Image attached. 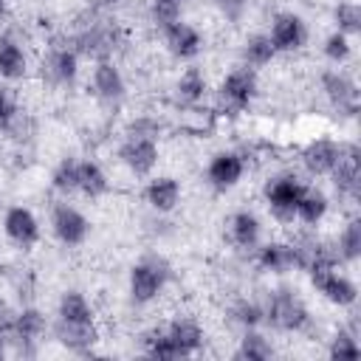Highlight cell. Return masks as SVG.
Masks as SVG:
<instances>
[{
  "label": "cell",
  "instance_id": "obj_23",
  "mask_svg": "<svg viewBox=\"0 0 361 361\" xmlns=\"http://www.w3.org/2000/svg\"><path fill=\"white\" fill-rule=\"evenodd\" d=\"M254 268L259 274H271V276H285L293 268V251L288 240H265L259 243L254 251Z\"/></svg>",
  "mask_w": 361,
  "mask_h": 361
},
{
  "label": "cell",
  "instance_id": "obj_45",
  "mask_svg": "<svg viewBox=\"0 0 361 361\" xmlns=\"http://www.w3.org/2000/svg\"><path fill=\"white\" fill-rule=\"evenodd\" d=\"M8 355V330H0V361Z\"/></svg>",
  "mask_w": 361,
  "mask_h": 361
},
{
  "label": "cell",
  "instance_id": "obj_42",
  "mask_svg": "<svg viewBox=\"0 0 361 361\" xmlns=\"http://www.w3.org/2000/svg\"><path fill=\"white\" fill-rule=\"evenodd\" d=\"M212 3L217 8L220 20H226L228 25H240L251 11V0H212Z\"/></svg>",
  "mask_w": 361,
  "mask_h": 361
},
{
  "label": "cell",
  "instance_id": "obj_20",
  "mask_svg": "<svg viewBox=\"0 0 361 361\" xmlns=\"http://www.w3.org/2000/svg\"><path fill=\"white\" fill-rule=\"evenodd\" d=\"M161 37H164L166 54H169L172 59H178V62H192V59L200 56V51H203V34H200V28H197L195 23H189V20H178V23L169 25Z\"/></svg>",
  "mask_w": 361,
  "mask_h": 361
},
{
  "label": "cell",
  "instance_id": "obj_9",
  "mask_svg": "<svg viewBox=\"0 0 361 361\" xmlns=\"http://www.w3.org/2000/svg\"><path fill=\"white\" fill-rule=\"evenodd\" d=\"M319 90L327 99V104L333 107L338 121H355L361 102H358V82L350 71H344L341 65L324 68L319 73Z\"/></svg>",
  "mask_w": 361,
  "mask_h": 361
},
{
  "label": "cell",
  "instance_id": "obj_4",
  "mask_svg": "<svg viewBox=\"0 0 361 361\" xmlns=\"http://www.w3.org/2000/svg\"><path fill=\"white\" fill-rule=\"evenodd\" d=\"M79 62L82 56L71 48L68 34L62 31L48 42L45 54L37 59V79L42 82V87H51V90L73 87L79 79Z\"/></svg>",
  "mask_w": 361,
  "mask_h": 361
},
{
  "label": "cell",
  "instance_id": "obj_26",
  "mask_svg": "<svg viewBox=\"0 0 361 361\" xmlns=\"http://www.w3.org/2000/svg\"><path fill=\"white\" fill-rule=\"evenodd\" d=\"M31 71L28 51L14 34H0V79L3 82H20Z\"/></svg>",
  "mask_w": 361,
  "mask_h": 361
},
{
  "label": "cell",
  "instance_id": "obj_19",
  "mask_svg": "<svg viewBox=\"0 0 361 361\" xmlns=\"http://www.w3.org/2000/svg\"><path fill=\"white\" fill-rule=\"evenodd\" d=\"M166 336L178 353V358H195L206 347V330L195 316L178 313L166 322Z\"/></svg>",
  "mask_w": 361,
  "mask_h": 361
},
{
  "label": "cell",
  "instance_id": "obj_34",
  "mask_svg": "<svg viewBox=\"0 0 361 361\" xmlns=\"http://www.w3.org/2000/svg\"><path fill=\"white\" fill-rule=\"evenodd\" d=\"M276 56H279V54H276V48L271 45V37H268L265 31L248 34V37L243 39V45H240V59H243V65H248V68H254V71L271 65Z\"/></svg>",
  "mask_w": 361,
  "mask_h": 361
},
{
  "label": "cell",
  "instance_id": "obj_3",
  "mask_svg": "<svg viewBox=\"0 0 361 361\" xmlns=\"http://www.w3.org/2000/svg\"><path fill=\"white\" fill-rule=\"evenodd\" d=\"M169 282H172V262L161 251H149L138 262H133L127 274V296L133 305L147 307L164 293Z\"/></svg>",
  "mask_w": 361,
  "mask_h": 361
},
{
  "label": "cell",
  "instance_id": "obj_11",
  "mask_svg": "<svg viewBox=\"0 0 361 361\" xmlns=\"http://www.w3.org/2000/svg\"><path fill=\"white\" fill-rule=\"evenodd\" d=\"M48 226H51V234L59 245L65 248H79L87 237H90V220L85 217L82 209H76L68 197L56 200L51 206V217H48Z\"/></svg>",
  "mask_w": 361,
  "mask_h": 361
},
{
  "label": "cell",
  "instance_id": "obj_13",
  "mask_svg": "<svg viewBox=\"0 0 361 361\" xmlns=\"http://www.w3.org/2000/svg\"><path fill=\"white\" fill-rule=\"evenodd\" d=\"M265 34L271 37V45L276 48V54H299L310 39L307 20L296 11H274Z\"/></svg>",
  "mask_w": 361,
  "mask_h": 361
},
{
  "label": "cell",
  "instance_id": "obj_8",
  "mask_svg": "<svg viewBox=\"0 0 361 361\" xmlns=\"http://www.w3.org/2000/svg\"><path fill=\"white\" fill-rule=\"evenodd\" d=\"M288 243L293 251V268L302 274H307L313 268H344L333 237H322V234H316V228L305 226L302 231L290 234Z\"/></svg>",
  "mask_w": 361,
  "mask_h": 361
},
{
  "label": "cell",
  "instance_id": "obj_6",
  "mask_svg": "<svg viewBox=\"0 0 361 361\" xmlns=\"http://www.w3.org/2000/svg\"><path fill=\"white\" fill-rule=\"evenodd\" d=\"M87 90L96 102V107L104 116H118V110L127 102V76L118 68L116 59H102L93 62L90 79H87Z\"/></svg>",
  "mask_w": 361,
  "mask_h": 361
},
{
  "label": "cell",
  "instance_id": "obj_27",
  "mask_svg": "<svg viewBox=\"0 0 361 361\" xmlns=\"http://www.w3.org/2000/svg\"><path fill=\"white\" fill-rule=\"evenodd\" d=\"M48 327H51V322H48L45 310H39L37 305H23L14 313V322L8 327V336L11 338H25V341H42L45 333H48Z\"/></svg>",
  "mask_w": 361,
  "mask_h": 361
},
{
  "label": "cell",
  "instance_id": "obj_7",
  "mask_svg": "<svg viewBox=\"0 0 361 361\" xmlns=\"http://www.w3.org/2000/svg\"><path fill=\"white\" fill-rule=\"evenodd\" d=\"M305 192V180L302 175L290 172V169H282V172H274L265 183H262V200H265V209L268 214L279 223V226H290L296 220V203Z\"/></svg>",
  "mask_w": 361,
  "mask_h": 361
},
{
  "label": "cell",
  "instance_id": "obj_16",
  "mask_svg": "<svg viewBox=\"0 0 361 361\" xmlns=\"http://www.w3.org/2000/svg\"><path fill=\"white\" fill-rule=\"evenodd\" d=\"M0 228H3V237L20 248V251H28L39 243L42 237V226H39V217L34 214V209L23 206V203H14V206H6L3 212V220H0Z\"/></svg>",
  "mask_w": 361,
  "mask_h": 361
},
{
  "label": "cell",
  "instance_id": "obj_48",
  "mask_svg": "<svg viewBox=\"0 0 361 361\" xmlns=\"http://www.w3.org/2000/svg\"><path fill=\"white\" fill-rule=\"evenodd\" d=\"M175 3H180V6H186V3H189V0H175Z\"/></svg>",
  "mask_w": 361,
  "mask_h": 361
},
{
  "label": "cell",
  "instance_id": "obj_14",
  "mask_svg": "<svg viewBox=\"0 0 361 361\" xmlns=\"http://www.w3.org/2000/svg\"><path fill=\"white\" fill-rule=\"evenodd\" d=\"M48 330L54 341L73 355H96V344L102 341V330L96 322H68L56 316Z\"/></svg>",
  "mask_w": 361,
  "mask_h": 361
},
{
  "label": "cell",
  "instance_id": "obj_41",
  "mask_svg": "<svg viewBox=\"0 0 361 361\" xmlns=\"http://www.w3.org/2000/svg\"><path fill=\"white\" fill-rule=\"evenodd\" d=\"M164 133V121L158 116H149V113H138V116H130L127 124H124V135H138V138H152L158 141Z\"/></svg>",
  "mask_w": 361,
  "mask_h": 361
},
{
  "label": "cell",
  "instance_id": "obj_29",
  "mask_svg": "<svg viewBox=\"0 0 361 361\" xmlns=\"http://www.w3.org/2000/svg\"><path fill=\"white\" fill-rule=\"evenodd\" d=\"M276 355V347H274V338L265 336L259 327H248V330H240L237 336V347L231 353V358L237 361H268Z\"/></svg>",
  "mask_w": 361,
  "mask_h": 361
},
{
  "label": "cell",
  "instance_id": "obj_2",
  "mask_svg": "<svg viewBox=\"0 0 361 361\" xmlns=\"http://www.w3.org/2000/svg\"><path fill=\"white\" fill-rule=\"evenodd\" d=\"M262 302V324L282 336H302L313 324V313L305 296L293 285H274L257 293Z\"/></svg>",
  "mask_w": 361,
  "mask_h": 361
},
{
  "label": "cell",
  "instance_id": "obj_37",
  "mask_svg": "<svg viewBox=\"0 0 361 361\" xmlns=\"http://www.w3.org/2000/svg\"><path fill=\"white\" fill-rule=\"evenodd\" d=\"M0 133H3L14 147H31L34 138H37V133H39V124H37V118H34L31 113H25V110L17 107V113L8 118V124H6Z\"/></svg>",
  "mask_w": 361,
  "mask_h": 361
},
{
  "label": "cell",
  "instance_id": "obj_43",
  "mask_svg": "<svg viewBox=\"0 0 361 361\" xmlns=\"http://www.w3.org/2000/svg\"><path fill=\"white\" fill-rule=\"evenodd\" d=\"M17 113V102H14V96L6 90V87H0V130L8 124V118Z\"/></svg>",
  "mask_w": 361,
  "mask_h": 361
},
{
  "label": "cell",
  "instance_id": "obj_44",
  "mask_svg": "<svg viewBox=\"0 0 361 361\" xmlns=\"http://www.w3.org/2000/svg\"><path fill=\"white\" fill-rule=\"evenodd\" d=\"M14 313H17V307H14L6 296H0V330H8V327H11Z\"/></svg>",
  "mask_w": 361,
  "mask_h": 361
},
{
  "label": "cell",
  "instance_id": "obj_17",
  "mask_svg": "<svg viewBox=\"0 0 361 361\" xmlns=\"http://www.w3.org/2000/svg\"><path fill=\"white\" fill-rule=\"evenodd\" d=\"M245 169H248V164L240 149H217L209 155L203 175L214 192H231L245 178Z\"/></svg>",
  "mask_w": 361,
  "mask_h": 361
},
{
  "label": "cell",
  "instance_id": "obj_25",
  "mask_svg": "<svg viewBox=\"0 0 361 361\" xmlns=\"http://www.w3.org/2000/svg\"><path fill=\"white\" fill-rule=\"evenodd\" d=\"M172 96L178 107H197L203 104V99L209 96V76L200 65H189L178 73L175 85H172Z\"/></svg>",
  "mask_w": 361,
  "mask_h": 361
},
{
  "label": "cell",
  "instance_id": "obj_33",
  "mask_svg": "<svg viewBox=\"0 0 361 361\" xmlns=\"http://www.w3.org/2000/svg\"><path fill=\"white\" fill-rule=\"evenodd\" d=\"M138 350L152 361H175L178 353L166 336V324H149L138 333Z\"/></svg>",
  "mask_w": 361,
  "mask_h": 361
},
{
  "label": "cell",
  "instance_id": "obj_22",
  "mask_svg": "<svg viewBox=\"0 0 361 361\" xmlns=\"http://www.w3.org/2000/svg\"><path fill=\"white\" fill-rule=\"evenodd\" d=\"M144 203L158 212V214H169L180 206V197H183V186L175 175H152L147 183H144V192H141Z\"/></svg>",
  "mask_w": 361,
  "mask_h": 361
},
{
  "label": "cell",
  "instance_id": "obj_10",
  "mask_svg": "<svg viewBox=\"0 0 361 361\" xmlns=\"http://www.w3.org/2000/svg\"><path fill=\"white\" fill-rule=\"evenodd\" d=\"M327 178H330L336 197L355 212V206L361 200V147L355 141L341 138V155Z\"/></svg>",
  "mask_w": 361,
  "mask_h": 361
},
{
  "label": "cell",
  "instance_id": "obj_12",
  "mask_svg": "<svg viewBox=\"0 0 361 361\" xmlns=\"http://www.w3.org/2000/svg\"><path fill=\"white\" fill-rule=\"evenodd\" d=\"M307 276H310L313 290L327 305H333L338 310H350V307L358 305V285H355V279L341 274L338 268H313V271H307Z\"/></svg>",
  "mask_w": 361,
  "mask_h": 361
},
{
  "label": "cell",
  "instance_id": "obj_32",
  "mask_svg": "<svg viewBox=\"0 0 361 361\" xmlns=\"http://www.w3.org/2000/svg\"><path fill=\"white\" fill-rule=\"evenodd\" d=\"M110 192V175L96 158L79 161V195L87 200H99Z\"/></svg>",
  "mask_w": 361,
  "mask_h": 361
},
{
  "label": "cell",
  "instance_id": "obj_36",
  "mask_svg": "<svg viewBox=\"0 0 361 361\" xmlns=\"http://www.w3.org/2000/svg\"><path fill=\"white\" fill-rule=\"evenodd\" d=\"M51 189L59 197H71L79 192V161L73 155H65L51 169Z\"/></svg>",
  "mask_w": 361,
  "mask_h": 361
},
{
  "label": "cell",
  "instance_id": "obj_47",
  "mask_svg": "<svg viewBox=\"0 0 361 361\" xmlns=\"http://www.w3.org/2000/svg\"><path fill=\"white\" fill-rule=\"evenodd\" d=\"M124 0H107V8H118Z\"/></svg>",
  "mask_w": 361,
  "mask_h": 361
},
{
  "label": "cell",
  "instance_id": "obj_1",
  "mask_svg": "<svg viewBox=\"0 0 361 361\" xmlns=\"http://www.w3.org/2000/svg\"><path fill=\"white\" fill-rule=\"evenodd\" d=\"M68 42L71 48L90 62H102V59H116L127 45H130V31L127 25L110 14V8H87L82 6V11L73 14V20L68 23Z\"/></svg>",
  "mask_w": 361,
  "mask_h": 361
},
{
  "label": "cell",
  "instance_id": "obj_38",
  "mask_svg": "<svg viewBox=\"0 0 361 361\" xmlns=\"http://www.w3.org/2000/svg\"><path fill=\"white\" fill-rule=\"evenodd\" d=\"M178 20H183V6L175 0H149L147 3V23L155 31H166L169 25H175Z\"/></svg>",
  "mask_w": 361,
  "mask_h": 361
},
{
  "label": "cell",
  "instance_id": "obj_5",
  "mask_svg": "<svg viewBox=\"0 0 361 361\" xmlns=\"http://www.w3.org/2000/svg\"><path fill=\"white\" fill-rule=\"evenodd\" d=\"M257 96H259V76H257L254 68H248V65L240 62V65L228 68V71L220 76L214 113L234 118V116L245 113V110L254 104Z\"/></svg>",
  "mask_w": 361,
  "mask_h": 361
},
{
  "label": "cell",
  "instance_id": "obj_31",
  "mask_svg": "<svg viewBox=\"0 0 361 361\" xmlns=\"http://www.w3.org/2000/svg\"><path fill=\"white\" fill-rule=\"evenodd\" d=\"M336 251L341 257L344 265H355L361 259V217L355 212H350L338 228V234L333 237Z\"/></svg>",
  "mask_w": 361,
  "mask_h": 361
},
{
  "label": "cell",
  "instance_id": "obj_21",
  "mask_svg": "<svg viewBox=\"0 0 361 361\" xmlns=\"http://www.w3.org/2000/svg\"><path fill=\"white\" fill-rule=\"evenodd\" d=\"M361 324H358V310L350 307V316L338 322L330 336L324 338V353L327 358H358L361 355Z\"/></svg>",
  "mask_w": 361,
  "mask_h": 361
},
{
  "label": "cell",
  "instance_id": "obj_35",
  "mask_svg": "<svg viewBox=\"0 0 361 361\" xmlns=\"http://www.w3.org/2000/svg\"><path fill=\"white\" fill-rule=\"evenodd\" d=\"M56 316L68 319V322H96V307L90 305V299L79 288H68L59 293Z\"/></svg>",
  "mask_w": 361,
  "mask_h": 361
},
{
  "label": "cell",
  "instance_id": "obj_40",
  "mask_svg": "<svg viewBox=\"0 0 361 361\" xmlns=\"http://www.w3.org/2000/svg\"><path fill=\"white\" fill-rule=\"evenodd\" d=\"M322 56L330 62V65H344L353 59V37L341 34V31H330L324 39H322Z\"/></svg>",
  "mask_w": 361,
  "mask_h": 361
},
{
  "label": "cell",
  "instance_id": "obj_18",
  "mask_svg": "<svg viewBox=\"0 0 361 361\" xmlns=\"http://www.w3.org/2000/svg\"><path fill=\"white\" fill-rule=\"evenodd\" d=\"M338 155H341V138L316 135V138L305 141V147L299 149V164L310 178H327L330 169L336 166Z\"/></svg>",
  "mask_w": 361,
  "mask_h": 361
},
{
  "label": "cell",
  "instance_id": "obj_15",
  "mask_svg": "<svg viewBox=\"0 0 361 361\" xmlns=\"http://www.w3.org/2000/svg\"><path fill=\"white\" fill-rule=\"evenodd\" d=\"M118 164L133 175V178H149L161 161V147L152 138H138V135H124L121 144L116 147Z\"/></svg>",
  "mask_w": 361,
  "mask_h": 361
},
{
  "label": "cell",
  "instance_id": "obj_39",
  "mask_svg": "<svg viewBox=\"0 0 361 361\" xmlns=\"http://www.w3.org/2000/svg\"><path fill=\"white\" fill-rule=\"evenodd\" d=\"M333 25H336V31H341L347 37H358L361 34V3L358 0H336Z\"/></svg>",
  "mask_w": 361,
  "mask_h": 361
},
{
  "label": "cell",
  "instance_id": "obj_46",
  "mask_svg": "<svg viewBox=\"0 0 361 361\" xmlns=\"http://www.w3.org/2000/svg\"><path fill=\"white\" fill-rule=\"evenodd\" d=\"M82 6H87V8H107V0H82Z\"/></svg>",
  "mask_w": 361,
  "mask_h": 361
},
{
  "label": "cell",
  "instance_id": "obj_28",
  "mask_svg": "<svg viewBox=\"0 0 361 361\" xmlns=\"http://www.w3.org/2000/svg\"><path fill=\"white\" fill-rule=\"evenodd\" d=\"M330 214V195L322 186H310L305 183V192L296 203V220L307 228H316L324 223V217Z\"/></svg>",
  "mask_w": 361,
  "mask_h": 361
},
{
  "label": "cell",
  "instance_id": "obj_30",
  "mask_svg": "<svg viewBox=\"0 0 361 361\" xmlns=\"http://www.w3.org/2000/svg\"><path fill=\"white\" fill-rule=\"evenodd\" d=\"M226 322L234 330H248V327H262V302L257 293L248 296H234L226 307Z\"/></svg>",
  "mask_w": 361,
  "mask_h": 361
},
{
  "label": "cell",
  "instance_id": "obj_24",
  "mask_svg": "<svg viewBox=\"0 0 361 361\" xmlns=\"http://www.w3.org/2000/svg\"><path fill=\"white\" fill-rule=\"evenodd\" d=\"M228 243L237 248V251H254L259 243H262V220L257 212L251 209H237L231 212L228 217Z\"/></svg>",
  "mask_w": 361,
  "mask_h": 361
}]
</instances>
